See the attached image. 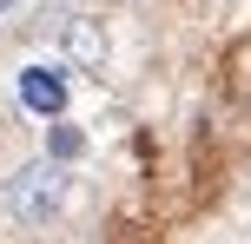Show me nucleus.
Wrapping results in <instances>:
<instances>
[{
	"label": "nucleus",
	"mask_w": 251,
	"mask_h": 244,
	"mask_svg": "<svg viewBox=\"0 0 251 244\" xmlns=\"http://www.w3.org/2000/svg\"><path fill=\"white\" fill-rule=\"evenodd\" d=\"M66 205V165L60 158H33V165H20L7 178V211L20 224H53Z\"/></svg>",
	"instance_id": "f257e3e1"
},
{
	"label": "nucleus",
	"mask_w": 251,
	"mask_h": 244,
	"mask_svg": "<svg viewBox=\"0 0 251 244\" xmlns=\"http://www.w3.org/2000/svg\"><path fill=\"white\" fill-rule=\"evenodd\" d=\"M20 106L40 119H60L66 112V73L60 66H26L20 73Z\"/></svg>",
	"instance_id": "f03ea898"
},
{
	"label": "nucleus",
	"mask_w": 251,
	"mask_h": 244,
	"mask_svg": "<svg viewBox=\"0 0 251 244\" xmlns=\"http://www.w3.org/2000/svg\"><path fill=\"white\" fill-rule=\"evenodd\" d=\"M79 152H86V139H79L73 126H53V132H47V158H60V165H66V158H79Z\"/></svg>",
	"instance_id": "7ed1b4c3"
},
{
	"label": "nucleus",
	"mask_w": 251,
	"mask_h": 244,
	"mask_svg": "<svg viewBox=\"0 0 251 244\" xmlns=\"http://www.w3.org/2000/svg\"><path fill=\"white\" fill-rule=\"evenodd\" d=\"M13 7H20V0H0V13H13Z\"/></svg>",
	"instance_id": "20e7f679"
}]
</instances>
